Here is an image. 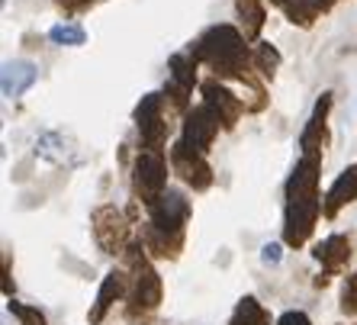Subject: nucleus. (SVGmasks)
I'll list each match as a JSON object with an SVG mask.
<instances>
[{"mask_svg":"<svg viewBox=\"0 0 357 325\" xmlns=\"http://www.w3.org/2000/svg\"><path fill=\"white\" fill-rule=\"evenodd\" d=\"M132 123L135 133H139V151H165L171 126H174V113L167 107L165 93L161 91L145 93L132 109Z\"/></svg>","mask_w":357,"mask_h":325,"instance_id":"obj_5","label":"nucleus"},{"mask_svg":"<svg viewBox=\"0 0 357 325\" xmlns=\"http://www.w3.org/2000/svg\"><path fill=\"white\" fill-rule=\"evenodd\" d=\"M49 39L55 42V45H61V49H77V45L87 42V29H84L81 23H75V20H65V23L52 26Z\"/></svg>","mask_w":357,"mask_h":325,"instance_id":"obj_21","label":"nucleus"},{"mask_svg":"<svg viewBox=\"0 0 357 325\" xmlns=\"http://www.w3.org/2000/svg\"><path fill=\"white\" fill-rule=\"evenodd\" d=\"M261 261H264L267 267H277L283 261V245L280 242H264L261 245Z\"/></svg>","mask_w":357,"mask_h":325,"instance_id":"obj_26","label":"nucleus"},{"mask_svg":"<svg viewBox=\"0 0 357 325\" xmlns=\"http://www.w3.org/2000/svg\"><path fill=\"white\" fill-rule=\"evenodd\" d=\"M351 203H357V161L344 167V171L335 177L332 187H328V193H325V203H322L325 219H335L341 209L351 206Z\"/></svg>","mask_w":357,"mask_h":325,"instance_id":"obj_15","label":"nucleus"},{"mask_svg":"<svg viewBox=\"0 0 357 325\" xmlns=\"http://www.w3.org/2000/svg\"><path fill=\"white\" fill-rule=\"evenodd\" d=\"M23 42H26V49H39V45H42V36H36V33H23Z\"/></svg>","mask_w":357,"mask_h":325,"instance_id":"obj_28","label":"nucleus"},{"mask_svg":"<svg viewBox=\"0 0 357 325\" xmlns=\"http://www.w3.org/2000/svg\"><path fill=\"white\" fill-rule=\"evenodd\" d=\"M267 0H235V17H238V29L245 33V39L251 45L261 42V33H264L267 23Z\"/></svg>","mask_w":357,"mask_h":325,"instance_id":"obj_17","label":"nucleus"},{"mask_svg":"<svg viewBox=\"0 0 357 325\" xmlns=\"http://www.w3.org/2000/svg\"><path fill=\"white\" fill-rule=\"evenodd\" d=\"M229 325H271V312L264 309V303L258 296H241L235 303L232 316H229Z\"/></svg>","mask_w":357,"mask_h":325,"instance_id":"obj_20","label":"nucleus"},{"mask_svg":"<svg viewBox=\"0 0 357 325\" xmlns=\"http://www.w3.org/2000/svg\"><path fill=\"white\" fill-rule=\"evenodd\" d=\"M71 149H75V139L65 135L61 129L42 133L39 139H36V158H45V161H52V165H65Z\"/></svg>","mask_w":357,"mask_h":325,"instance_id":"obj_19","label":"nucleus"},{"mask_svg":"<svg viewBox=\"0 0 357 325\" xmlns=\"http://www.w3.org/2000/svg\"><path fill=\"white\" fill-rule=\"evenodd\" d=\"M341 312L348 319H357V271L344 277L341 284Z\"/></svg>","mask_w":357,"mask_h":325,"instance_id":"obj_24","label":"nucleus"},{"mask_svg":"<svg viewBox=\"0 0 357 325\" xmlns=\"http://www.w3.org/2000/svg\"><path fill=\"white\" fill-rule=\"evenodd\" d=\"M199 93H203V103L219 116L222 129H235L241 113H248L238 93H235L225 81H219V77H206V81L199 84Z\"/></svg>","mask_w":357,"mask_h":325,"instance_id":"obj_12","label":"nucleus"},{"mask_svg":"<svg viewBox=\"0 0 357 325\" xmlns=\"http://www.w3.org/2000/svg\"><path fill=\"white\" fill-rule=\"evenodd\" d=\"M271 3H274L293 26L309 29V26H316V20H322L338 0H271Z\"/></svg>","mask_w":357,"mask_h":325,"instance_id":"obj_16","label":"nucleus"},{"mask_svg":"<svg viewBox=\"0 0 357 325\" xmlns=\"http://www.w3.org/2000/svg\"><path fill=\"white\" fill-rule=\"evenodd\" d=\"M197 68H199V61H197V55H193L190 49H183V52H174L171 59H167V81L171 84H177L181 91H187V93H193V87L197 84H203L199 81V75H197Z\"/></svg>","mask_w":357,"mask_h":325,"instance_id":"obj_18","label":"nucleus"},{"mask_svg":"<svg viewBox=\"0 0 357 325\" xmlns=\"http://www.w3.org/2000/svg\"><path fill=\"white\" fill-rule=\"evenodd\" d=\"M219 133H222V123H219V116L206 107V103H199V107H193L190 113L183 116L181 142L190 145L193 151H203V155H209V149L216 145Z\"/></svg>","mask_w":357,"mask_h":325,"instance_id":"obj_11","label":"nucleus"},{"mask_svg":"<svg viewBox=\"0 0 357 325\" xmlns=\"http://www.w3.org/2000/svg\"><path fill=\"white\" fill-rule=\"evenodd\" d=\"M129 296V271L126 267H116V271H109L107 277H103V284H100L97 290V300H93V309H91V325H100L103 319H107V312L113 309V303L126 300Z\"/></svg>","mask_w":357,"mask_h":325,"instance_id":"obj_13","label":"nucleus"},{"mask_svg":"<svg viewBox=\"0 0 357 325\" xmlns=\"http://www.w3.org/2000/svg\"><path fill=\"white\" fill-rule=\"evenodd\" d=\"M126 271H129V296H126V319L132 325H145L158 312L165 300V284L161 274L151 264V255L142 242H132V248L123 255Z\"/></svg>","mask_w":357,"mask_h":325,"instance_id":"obj_4","label":"nucleus"},{"mask_svg":"<svg viewBox=\"0 0 357 325\" xmlns=\"http://www.w3.org/2000/svg\"><path fill=\"white\" fill-rule=\"evenodd\" d=\"M52 3H55L59 13H65V17L71 20V17H81V13L93 10L97 3H107V0H52Z\"/></svg>","mask_w":357,"mask_h":325,"instance_id":"obj_25","label":"nucleus"},{"mask_svg":"<svg viewBox=\"0 0 357 325\" xmlns=\"http://www.w3.org/2000/svg\"><path fill=\"white\" fill-rule=\"evenodd\" d=\"M335 107V93L322 91L319 93L316 107L309 113L306 126L299 129V155H316V158H325V149L332 142V133H328V116H332Z\"/></svg>","mask_w":357,"mask_h":325,"instance_id":"obj_9","label":"nucleus"},{"mask_svg":"<svg viewBox=\"0 0 357 325\" xmlns=\"http://www.w3.org/2000/svg\"><path fill=\"white\" fill-rule=\"evenodd\" d=\"M39 81V68L29 59H13L3 65V77H0V91L7 100H20L26 91H33Z\"/></svg>","mask_w":357,"mask_h":325,"instance_id":"obj_14","label":"nucleus"},{"mask_svg":"<svg viewBox=\"0 0 357 325\" xmlns=\"http://www.w3.org/2000/svg\"><path fill=\"white\" fill-rule=\"evenodd\" d=\"M91 232L93 242L100 245L103 255L123 258L126 251L132 248V219L126 216L116 203H100L91 213Z\"/></svg>","mask_w":357,"mask_h":325,"instance_id":"obj_6","label":"nucleus"},{"mask_svg":"<svg viewBox=\"0 0 357 325\" xmlns=\"http://www.w3.org/2000/svg\"><path fill=\"white\" fill-rule=\"evenodd\" d=\"M167 151H139L132 158V193H135V203L142 206H155L167 193Z\"/></svg>","mask_w":357,"mask_h":325,"instance_id":"obj_7","label":"nucleus"},{"mask_svg":"<svg viewBox=\"0 0 357 325\" xmlns=\"http://www.w3.org/2000/svg\"><path fill=\"white\" fill-rule=\"evenodd\" d=\"M7 312L17 316L20 325H49V319H45V312L39 306H26L20 300H7Z\"/></svg>","mask_w":357,"mask_h":325,"instance_id":"obj_23","label":"nucleus"},{"mask_svg":"<svg viewBox=\"0 0 357 325\" xmlns=\"http://www.w3.org/2000/svg\"><path fill=\"white\" fill-rule=\"evenodd\" d=\"M312 258L322 264V274L316 277V287L322 290V287H328V280H332L335 274H341V271L351 264V258H354V239L344 232L325 235L322 242L312 248Z\"/></svg>","mask_w":357,"mask_h":325,"instance_id":"obj_10","label":"nucleus"},{"mask_svg":"<svg viewBox=\"0 0 357 325\" xmlns=\"http://www.w3.org/2000/svg\"><path fill=\"white\" fill-rule=\"evenodd\" d=\"M319 181H322V158L299 155L283 187V245L290 248H303L316 232L319 219L325 216V197L319 193Z\"/></svg>","mask_w":357,"mask_h":325,"instance_id":"obj_1","label":"nucleus"},{"mask_svg":"<svg viewBox=\"0 0 357 325\" xmlns=\"http://www.w3.org/2000/svg\"><path fill=\"white\" fill-rule=\"evenodd\" d=\"M190 200L187 193L177 187H167V193L161 197L155 206L149 209V222L142 225L139 242L145 245L151 258L161 261H177L187 242V222H190Z\"/></svg>","mask_w":357,"mask_h":325,"instance_id":"obj_3","label":"nucleus"},{"mask_svg":"<svg viewBox=\"0 0 357 325\" xmlns=\"http://www.w3.org/2000/svg\"><path fill=\"white\" fill-rule=\"evenodd\" d=\"M280 65H283V55L271 45V42H258V45H255V71H258L264 81H274Z\"/></svg>","mask_w":357,"mask_h":325,"instance_id":"obj_22","label":"nucleus"},{"mask_svg":"<svg viewBox=\"0 0 357 325\" xmlns=\"http://www.w3.org/2000/svg\"><path fill=\"white\" fill-rule=\"evenodd\" d=\"M190 52L197 55L199 65H206L213 71V77H219V81H235L241 87H248L258 77V71H255V49L245 39V33L232 23L206 26L190 42Z\"/></svg>","mask_w":357,"mask_h":325,"instance_id":"obj_2","label":"nucleus"},{"mask_svg":"<svg viewBox=\"0 0 357 325\" xmlns=\"http://www.w3.org/2000/svg\"><path fill=\"white\" fill-rule=\"evenodd\" d=\"M277 325H312V319H309L303 309H287V312L277 319Z\"/></svg>","mask_w":357,"mask_h":325,"instance_id":"obj_27","label":"nucleus"},{"mask_svg":"<svg viewBox=\"0 0 357 325\" xmlns=\"http://www.w3.org/2000/svg\"><path fill=\"white\" fill-rule=\"evenodd\" d=\"M167 161H171V171L197 193L209 190L213 181H216V171H213L206 155H203V151H193L190 145H183L181 139L167 149Z\"/></svg>","mask_w":357,"mask_h":325,"instance_id":"obj_8","label":"nucleus"}]
</instances>
